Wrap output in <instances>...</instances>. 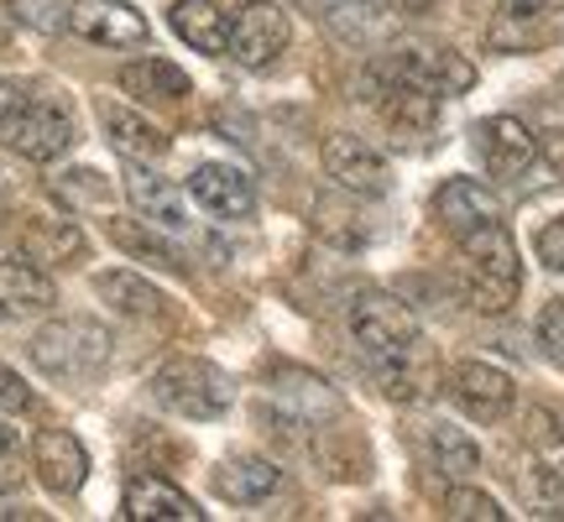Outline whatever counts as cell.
Listing matches in <instances>:
<instances>
[{
	"label": "cell",
	"instance_id": "6da1fadb",
	"mask_svg": "<svg viewBox=\"0 0 564 522\" xmlns=\"http://www.w3.org/2000/svg\"><path fill=\"white\" fill-rule=\"evenodd\" d=\"M0 146L26 162H58L74 146V116L32 84H0Z\"/></svg>",
	"mask_w": 564,
	"mask_h": 522
},
{
	"label": "cell",
	"instance_id": "7a4b0ae2",
	"mask_svg": "<svg viewBox=\"0 0 564 522\" xmlns=\"http://www.w3.org/2000/svg\"><path fill=\"white\" fill-rule=\"evenodd\" d=\"M460 251H465V278H470V308L507 314L518 303V293H523V261H518V246L507 236V225L486 220L476 230H465Z\"/></svg>",
	"mask_w": 564,
	"mask_h": 522
},
{
	"label": "cell",
	"instance_id": "3957f363",
	"mask_svg": "<svg viewBox=\"0 0 564 522\" xmlns=\"http://www.w3.org/2000/svg\"><path fill=\"white\" fill-rule=\"evenodd\" d=\"M32 361L53 382H95L110 361V329L95 319H53L32 335Z\"/></svg>",
	"mask_w": 564,
	"mask_h": 522
},
{
	"label": "cell",
	"instance_id": "277c9868",
	"mask_svg": "<svg viewBox=\"0 0 564 522\" xmlns=\"http://www.w3.org/2000/svg\"><path fill=\"white\" fill-rule=\"evenodd\" d=\"M152 398H158L167 413H178V418L209 423V418H220L225 407H230L236 392H230V377H225L215 361H199V356H173V361L152 377Z\"/></svg>",
	"mask_w": 564,
	"mask_h": 522
},
{
	"label": "cell",
	"instance_id": "5b68a950",
	"mask_svg": "<svg viewBox=\"0 0 564 522\" xmlns=\"http://www.w3.org/2000/svg\"><path fill=\"white\" fill-rule=\"evenodd\" d=\"M288 37H293V26H288V11H282L278 0H246L241 11H236V21H230L225 53L241 63V68H267L288 47Z\"/></svg>",
	"mask_w": 564,
	"mask_h": 522
},
{
	"label": "cell",
	"instance_id": "8992f818",
	"mask_svg": "<svg viewBox=\"0 0 564 522\" xmlns=\"http://www.w3.org/2000/svg\"><path fill=\"white\" fill-rule=\"evenodd\" d=\"M350 335H356V345L371 361H382L392 350H403L408 340H419V319H413L408 303L387 298V293H366L350 308Z\"/></svg>",
	"mask_w": 564,
	"mask_h": 522
},
{
	"label": "cell",
	"instance_id": "52a82bcc",
	"mask_svg": "<svg viewBox=\"0 0 564 522\" xmlns=\"http://www.w3.org/2000/svg\"><path fill=\"white\" fill-rule=\"evenodd\" d=\"M554 37H560V11L549 0H507L486 26L491 53H544Z\"/></svg>",
	"mask_w": 564,
	"mask_h": 522
},
{
	"label": "cell",
	"instance_id": "ba28073f",
	"mask_svg": "<svg viewBox=\"0 0 564 522\" xmlns=\"http://www.w3.org/2000/svg\"><path fill=\"white\" fill-rule=\"evenodd\" d=\"M449 398L460 407L465 418L476 423H497L512 413V398H518V387L507 377L502 366L491 361H460L455 366V377H449Z\"/></svg>",
	"mask_w": 564,
	"mask_h": 522
},
{
	"label": "cell",
	"instance_id": "9c48e42d",
	"mask_svg": "<svg viewBox=\"0 0 564 522\" xmlns=\"http://www.w3.org/2000/svg\"><path fill=\"white\" fill-rule=\"evenodd\" d=\"M382 79H408L419 89H434V95H465L476 84V68L460 58V53H434V47H408V53H392L387 63H377Z\"/></svg>",
	"mask_w": 564,
	"mask_h": 522
},
{
	"label": "cell",
	"instance_id": "30bf717a",
	"mask_svg": "<svg viewBox=\"0 0 564 522\" xmlns=\"http://www.w3.org/2000/svg\"><path fill=\"white\" fill-rule=\"evenodd\" d=\"M324 173L350 188V194H387L392 188V173H387V157L371 146L366 137H350V131H335L324 141Z\"/></svg>",
	"mask_w": 564,
	"mask_h": 522
},
{
	"label": "cell",
	"instance_id": "8fae6325",
	"mask_svg": "<svg viewBox=\"0 0 564 522\" xmlns=\"http://www.w3.org/2000/svg\"><path fill=\"white\" fill-rule=\"evenodd\" d=\"M68 32L100 47H141L147 42V17L131 11V0H74Z\"/></svg>",
	"mask_w": 564,
	"mask_h": 522
},
{
	"label": "cell",
	"instance_id": "7c38bea8",
	"mask_svg": "<svg viewBox=\"0 0 564 522\" xmlns=\"http://www.w3.org/2000/svg\"><path fill=\"white\" fill-rule=\"evenodd\" d=\"M476 152H481L491 178H523L539 157V141L518 116H491L476 126Z\"/></svg>",
	"mask_w": 564,
	"mask_h": 522
},
{
	"label": "cell",
	"instance_id": "4fadbf2b",
	"mask_svg": "<svg viewBox=\"0 0 564 522\" xmlns=\"http://www.w3.org/2000/svg\"><path fill=\"white\" fill-rule=\"evenodd\" d=\"M188 194H194V204L209 209L215 220H246V215L257 209L251 178H246L241 167H230V162H199L194 178H188Z\"/></svg>",
	"mask_w": 564,
	"mask_h": 522
},
{
	"label": "cell",
	"instance_id": "5bb4252c",
	"mask_svg": "<svg viewBox=\"0 0 564 522\" xmlns=\"http://www.w3.org/2000/svg\"><path fill=\"white\" fill-rule=\"evenodd\" d=\"M32 470H37V481L53 497H74L84 476H89V455H84V444L68 428H42L37 444H32Z\"/></svg>",
	"mask_w": 564,
	"mask_h": 522
},
{
	"label": "cell",
	"instance_id": "9a60e30c",
	"mask_svg": "<svg viewBox=\"0 0 564 522\" xmlns=\"http://www.w3.org/2000/svg\"><path fill=\"white\" fill-rule=\"evenodd\" d=\"M377 84H382V116L392 126V137L419 146L434 131V121H440V95L419 89V84H408V79H382V74H377Z\"/></svg>",
	"mask_w": 564,
	"mask_h": 522
},
{
	"label": "cell",
	"instance_id": "2e32d148",
	"mask_svg": "<svg viewBox=\"0 0 564 522\" xmlns=\"http://www.w3.org/2000/svg\"><path fill=\"white\" fill-rule=\"evenodd\" d=\"M58 303V287L53 278L32 267V261H0V324H21L37 319Z\"/></svg>",
	"mask_w": 564,
	"mask_h": 522
},
{
	"label": "cell",
	"instance_id": "e0dca14e",
	"mask_svg": "<svg viewBox=\"0 0 564 522\" xmlns=\"http://www.w3.org/2000/svg\"><path fill=\"white\" fill-rule=\"evenodd\" d=\"M126 518L131 522H204L199 502L178 491L173 481H162L152 470H141L126 481Z\"/></svg>",
	"mask_w": 564,
	"mask_h": 522
},
{
	"label": "cell",
	"instance_id": "ac0fdd59",
	"mask_svg": "<svg viewBox=\"0 0 564 522\" xmlns=\"http://www.w3.org/2000/svg\"><path fill=\"white\" fill-rule=\"evenodd\" d=\"M434 220L460 241L465 230H476V225H486V220H502V199L491 194V188H481L476 178H449L434 194Z\"/></svg>",
	"mask_w": 564,
	"mask_h": 522
},
{
	"label": "cell",
	"instance_id": "d6986e66",
	"mask_svg": "<svg viewBox=\"0 0 564 522\" xmlns=\"http://www.w3.org/2000/svg\"><path fill=\"white\" fill-rule=\"evenodd\" d=\"M126 194H131V204H137V215L147 225L173 230V236H183V230H188V204H183V188H173V178L147 173V167H131Z\"/></svg>",
	"mask_w": 564,
	"mask_h": 522
},
{
	"label": "cell",
	"instance_id": "ffe728a7",
	"mask_svg": "<svg viewBox=\"0 0 564 522\" xmlns=\"http://www.w3.org/2000/svg\"><path fill=\"white\" fill-rule=\"evenodd\" d=\"M272 398H278L299 423L340 418V398H335V387L324 382V377H314V371H293V366H282L278 377H272Z\"/></svg>",
	"mask_w": 564,
	"mask_h": 522
},
{
	"label": "cell",
	"instance_id": "44dd1931",
	"mask_svg": "<svg viewBox=\"0 0 564 522\" xmlns=\"http://www.w3.org/2000/svg\"><path fill=\"white\" fill-rule=\"evenodd\" d=\"M377 366V382H382L387 398H398V402H419L429 398V387H434V356H429V345L419 340H408L403 350H392V356H382V361H371Z\"/></svg>",
	"mask_w": 564,
	"mask_h": 522
},
{
	"label": "cell",
	"instance_id": "7402d4cb",
	"mask_svg": "<svg viewBox=\"0 0 564 522\" xmlns=\"http://www.w3.org/2000/svg\"><path fill=\"white\" fill-rule=\"evenodd\" d=\"M278 481H282V470L272 460H262V455H236V460H225L220 470H215V491L236 507L267 502V497L278 491Z\"/></svg>",
	"mask_w": 564,
	"mask_h": 522
},
{
	"label": "cell",
	"instance_id": "603a6c76",
	"mask_svg": "<svg viewBox=\"0 0 564 522\" xmlns=\"http://www.w3.org/2000/svg\"><path fill=\"white\" fill-rule=\"evenodd\" d=\"M100 121H105V137L116 141V152H121V157H131V162H158L162 152H167V137H162V131L147 121V116L126 110V105L105 100L100 105Z\"/></svg>",
	"mask_w": 564,
	"mask_h": 522
},
{
	"label": "cell",
	"instance_id": "cb8c5ba5",
	"mask_svg": "<svg viewBox=\"0 0 564 522\" xmlns=\"http://www.w3.org/2000/svg\"><path fill=\"white\" fill-rule=\"evenodd\" d=\"M121 89L141 105H183L188 100V74L173 68L167 58H137L121 68Z\"/></svg>",
	"mask_w": 564,
	"mask_h": 522
},
{
	"label": "cell",
	"instance_id": "d4e9b609",
	"mask_svg": "<svg viewBox=\"0 0 564 522\" xmlns=\"http://www.w3.org/2000/svg\"><path fill=\"white\" fill-rule=\"evenodd\" d=\"M95 293H100L116 314H126V319H162L167 314V298H162L152 282L141 278V272H100L95 278Z\"/></svg>",
	"mask_w": 564,
	"mask_h": 522
},
{
	"label": "cell",
	"instance_id": "484cf974",
	"mask_svg": "<svg viewBox=\"0 0 564 522\" xmlns=\"http://www.w3.org/2000/svg\"><path fill=\"white\" fill-rule=\"evenodd\" d=\"M167 21H173V32H178L194 53H225V42H230V21H225V11L215 6V0H178L173 11H167Z\"/></svg>",
	"mask_w": 564,
	"mask_h": 522
},
{
	"label": "cell",
	"instance_id": "4316f807",
	"mask_svg": "<svg viewBox=\"0 0 564 522\" xmlns=\"http://www.w3.org/2000/svg\"><path fill=\"white\" fill-rule=\"evenodd\" d=\"M21 257L47 261V267H68L84 257V230L68 220H26L21 225Z\"/></svg>",
	"mask_w": 564,
	"mask_h": 522
},
{
	"label": "cell",
	"instance_id": "83f0119b",
	"mask_svg": "<svg viewBox=\"0 0 564 522\" xmlns=\"http://www.w3.org/2000/svg\"><path fill=\"white\" fill-rule=\"evenodd\" d=\"M110 241L121 246V251H131V257L162 267V272H183V267H188V261H183L173 246L162 241V236H152V230H147V225H137V220H110Z\"/></svg>",
	"mask_w": 564,
	"mask_h": 522
},
{
	"label": "cell",
	"instance_id": "f1b7e54d",
	"mask_svg": "<svg viewBox=\"0 0 564 522\" xmlns=\"http://www.w3.org/2000/svg\"><path fill=\"white\" fill-rule=\"evenodd\" d=\"M429 444H434V460H440L444 476H455V481H465L470 470H481V449L465 439L460 428H449V423H440L434 434H429Z\"/></svg>",
	"mask_w": 564,
	"mask_h": 522
},
{
	"label": "cell",
	"instance_id": "f546056e",
	"mask_svg": "<svg viewBox=\"0 0 564 522\" xmlns=\"http://www.w3.org/2000/svg\"><path fill=\"white\" fill-rule=\"evenodd\" d=\"M444 518L449 522H502V502L497 497H486L476 486H449L444 491Z\"/></svg>",
	"mask_w": 564,
	"mask_h": 522
},
{
	"label": "cell",
	"instance_id": "4dcf8cb0",
	"mask_svg": "<svg viewBox=\"0 0 564 522\" xmlns=\"http://www.w3.org/2000/svg\"><path fill=\"white\" fill-rule=\"evenodd\" d=\"M523 439L549 449V444H564V413L554 407H528L523 413Z\"/></svg>",
	"mask_w": 564,
	"mask_h": 522
},
{
	"label": "cell",
	"instance_id": "1f68e13d",
	"mask_svg": "<svg viewBox=\"0 0 564 522\" xmlns=\"http://www.w3.org/2000/svg\"><path fill=\"white\" fill-rule=\"evenodd\" d=\"M539 345H544L549 361L564 366V298H554L544 314H539Z\"/></svg>",
	"mask_w": 564,
	"mask_h": 522
},
{
	"label": "cell",
	"instance_id": "d6a6232c",
	"mask_svg": "<svg viewBox=\"0 0 564 522\" xmlns=\"http://www.w3.org/2000/svg\"><path fill=\"white\" fill-rule=\"evenodd\" d=\"M21 481H26V465H21V444L17 434L0 423V491H21Z\"/></svg>",
	"mask_w": 564,
	"mask_h": 522
},
{
	"label": "cell",
	"instance_id": "836d02e7",
	"mask_svg": "<svg viewBox=\"0 0 564 522\" xmlns=\"http://www.w3.org/2000/svg\"><path fill=\"white\" fill-rule=\"evenodd\" d=\"M32 407H37L32 387L21 382L17 371H6V366H0V413H32Z\"/></svg>",
	"mask_w": 564,
	"mask_h": 522
},
{
	"label": "cell",
	"instance_id": "e575fe53",
	"mask_svg": "<svg viewBox=\"0 0 564 522\" xmlns=\"http://www.w3.org/2000/svg\"><path fill=\"white\" fill-rule=\"evenodd\" d=\"M533 251H539V261H544V267L564 272V215H560V220H549L544 230L533 236Z\"/></svg>",
	"mask_w": 564,
	"mask_h": 522
},
{
	"label": "cell",
	"instance_id": "d590c367",
	"mask_svg": "<svg viewBox=\"0 0 564 522\" xmlns=\"http://www.w3.org/2000/svg\"><path fill=\"white\" fill-rule=\"evenodd\" d=\"M539 157L554 167V178H564V126H554V131L539 141Z\"/></svg>",
	"mask_w": 564,
	"mask_h": 522
},
{
	"label": "cell",
	"instance_id": "8d00e7d4",
	"mask_svg": "<svg viewBox=\"0 0 564 522\" xmlns=\"http://www.w3.org/2000/svg\"><path fill=\"white\" fill-rule=\"evenodd\" d=\"M6 199H11V183H6V173H0V209H6Z\"/></svg>",
	"mask_w": 564,
	"mask_h": 522
}]
</instances>
